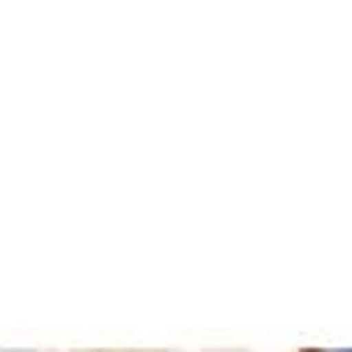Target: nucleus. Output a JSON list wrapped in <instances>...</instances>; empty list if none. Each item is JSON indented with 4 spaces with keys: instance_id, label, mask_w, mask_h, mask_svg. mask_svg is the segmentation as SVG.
Listing matches in <instances>:
<instances>
[{
    "instance_id": "f257e3e1",
    "label": "nucleus",
    "mask_w": 352,
    "mask_h": 352,
    "mask_svg": "<svg viewBox=\"0 0 352 352\" xmlns=\"http://www.w3.org/2000/svg\"><path fill=\"white\" fill-rule=\"evenodd\" d=\"M349 352H352V349H349Z\"/></svg>"
}]
</instances>
